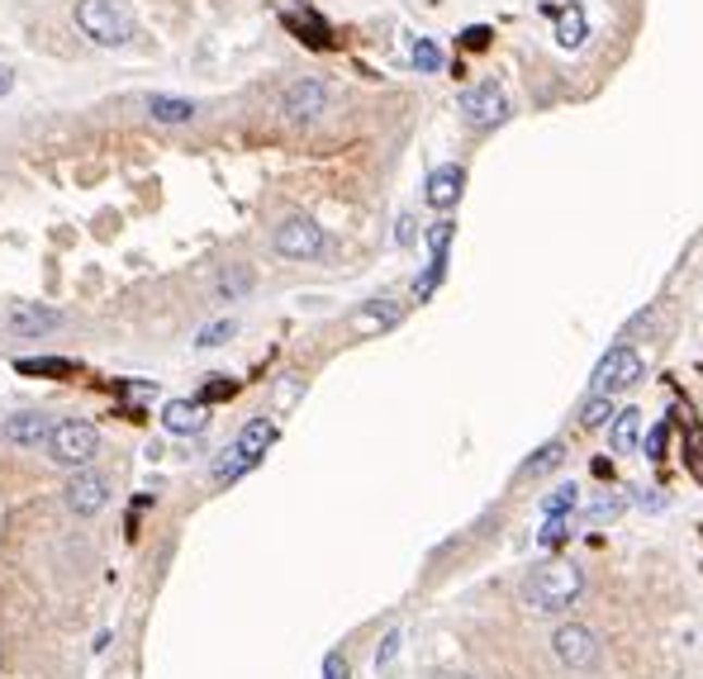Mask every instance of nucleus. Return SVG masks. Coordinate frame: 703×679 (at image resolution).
<instances>
[{
  "label": "nucleus",
  "mask_w": 703,
  "mask_h": 679,
  "mask_svg": "<svg viewBox=\"0 0 703 679\" xmlns=\"http://www.w3.org/2000/svg\"><path fill=\"white\" fill-rule=\"evenodd\" d=\"M552 656L566 665V670H576V675H590L604 665V637L594 632V627H584V622H562L552 632Z\"/></svg>",
  "instance_id": "obj_4"
},
{
  "label": "nucleus",
  "mask_w": 703,
  "mask_h": 679,
  "mask_svg": "<svg viewBox=\"0 0 703 679\" xmlns=\"http://www.w3.org/2000/svg\"><path fill=\"white\" fill-rule=\"evenodd\" d=\"M271 442H276V423H271L267 413H257V418H247V423H243V433H238V442H233V447H238L247 461L257 466V461L267 456Z\"/></svg>",
  "instance_id": "obj_14"
},
{
  "label": "nucleus",
  "mask_w": 703,
  "mask_h": 679,
  "mask_svg": "<svg viewBox=\"0 0 703 679\" xmlns=\"http://www.w3.org/2000/svg\"><path fill=\"white\" fill-rule=\"evenodd\" d=\"M395 656H399V627H390L385 642H381V651H375V670L390 675V665H395Z\"/></svg>",
  "instance_id": "obj_30"
},
{
  "label": "nucleus",
  "mask_w": 703,
  "mask_h": 679,
  "mask_svg": "<svg viewBox=\"0 0 703 679\" xmlns=\"http://www.w3.org/2000/svg\"><path fill=\"white\" fill-rule=\"evenodd\" d=\"M252 285H257V271H252V267H229L224 276L214 281V295L224 299V305H238V299L252 291Z\"/></svg>",
  "instance_id": "obj_20"
},
{
  "label": "nucleus",
  "mask_w": 703,
  "mask_h": 679,
  "mask_svg": "<svg viewBox=\"0 0 703 679\" xmlns=\"http://www.w3.org/2000/svg\"><path fill=\"white\" fill-rule=\"evenodd\" d=\"M247 470H252V461H247L238 447H224L219 452V461H214V485H233V480H243Z\"/></svg>",
  "instance_id": "obj_24"
},
{
  "label": "nucleus",
  "mask_w": 703,
  "mask_h": 679,
  "mask_svg": "<svg viewBox=\"0 0 703 679\" xmlns=\"http://www.w3.org/2000/svg\"><path fill=\"white\" fill-rule=\"evenodd\" d=\"M53 423H58L53 413H38V409H24V413H10L5 423H0V437H5L10 447L38 452V447H48V433H53Z\"/></svg>",
  "instance_id": "obj_10"
},
{
  "label": "nucleus",
  "mask_w": 703,
  "mask_h": 679,
  "mask_svg": "<svg viewBox=\"0 0 703 679\" xmlns=\"http://www.w3.org/2000/svg\"><path fill=\"white\" fill-rule=\"evenodd\" d=\"M53 329H62V313H58V309H38V305H29V309H15V313H10V333H15V337H44V333H53Z\"/></svg>",
  "instance_id": "obj_15"
},
{
  "label": "nucleus",
  "mask_w": 703,
  "mask_h": 679,
  "mask_svg": "<svg viewBox=\"0 0 703 679\" xmlns=\"http://www.w3.org/2000/svg\"><path fill=\"white\" fill-rule=\"evenodd\" d=\"M556 38H562V48H570V52L590 38V20H584L580 0H566V5L556 10Z\"/></svg>",
  "instance_id": "obj_17"
},
{
  "label": "nucleus",
  "mask_w": 703,
  "mask_h": 679,
  "mask_svg": "<svg viewBox=\"0 0 703 679\" xmlns=\"http://www.w3.org/2000/svg\"><path fill=\"white\" fill-rule=\"evenodd\" d=\"M637 442H642V413H637V409H618L614 423H608V447H614V456H632Z\"/></svg>",
  "instance_id": "obj_16"
},
{
  "label": "nucleus",
  "mask_w": 703,
  "mask_h": 679,
  "mask_svg": "<svg viewBox=\"0 0 703 679\" xmlns=\"http://www.w3.org/2000/svg\"><path fill=\"white\" fill-rule=\"evenodd\" d=\"M570 538V514H546L542 522V546H556V542H566Z\"/></svg>",
  "instance_id": "obj_29"
},
{
  "label": "nucleus",
  "mask_w": 703,
  "mask_h": 679,
  "mask_svg": "<svg viewBox=\"0 0 703 679\" xmlns=\"http://www.w3.org/2000/svg\"><path fill=\"white\" fill-rule=\"evenodd\" d=\"M323 679H351V665L343 651H329V656H323Z\"/></svg>",
  "instance_id": "obj_33"
},
{
  "label": "nucleus",
  "mask_w": 703,
  "mask_h": 679,
  "mask_svg": "<svg viewBox=\"0 0 703 679\" xmlns=\"http://www.w3.org/2000/svg\"><path fill=\"white\" fill-rule=\"evenodd\" d=\"M15 371L20 375H76V361L72 357H24V361H15Z\"/></svg>",
  "instance_id": "obj_23"
},
{
  "label": "nucleus",
  "mask_w": 703,
  "mask_h": 679,
  "mask_svg": "<svg viewBox=\"0 0 703 679\" xmlns=\"http://www.w3.org/2000/svg\"><path fill=\"white\" fill-rule=\"evenodd\" d=\"M76 24L106 48H120L134 38V10H128V0H76Z\"/></svg>",
  "instance_id": "obj_2"
},
{
  "label": "nucleus",
  "mask_w": 703,
  "mask_h": 679,
  "mask_svg": "<svg viewBox=\"0 0 703 679\" xmlns=\"http://www.w3.org/2000/svg\"><path fill=\"white\" fill-rule=\"evenodd\" d=\"M233 390H238V385H233V381H229V375H210V381H205V390H200V404H214V399H229V395H233Z\"/></svg>",
  "instance_id": "obj_31"
},
{
  "label": "nucleus",
  "mask_w": 703,
  "mask_h": 679,
  "mask_svg": "<svg viewBox=\"0 0 703 679\" xmlns=\"http://www.w3.org/2000/svg\"><path fill=\"white\" fill-rule=\"evenodd\" d=\"M576 504H580V490H576V485H556L552 494H546L542 508H546V514H570Z\"/></svg>",
  "instance_id": "obj_28"
},
{
  "label": "nucleus",
  "mask_w": 703,
  "mask_h": 679,
  "mask_svg": "<svg viewBox=\"0 0 703 679\" xmlns=\"http://www.w3.org/2000/svg\"><path fill=\"white\" fill-rule=\"evenodd\" d=\"M562 461H566V442H562V437H552V442H542V447L532 452L523 466H518V480H542L546 470H556Z\"/></svg>",
  "instance_id": "obj_18"
},
{
  "label": "nucleus",
  "mask_w": 703,
  "mask_h": 679,
  "mask_svg": "<svg viewBox=\"0 0 703 679\" xmlns=\"http://www.w3.org/2000/svg\"><path fill=\"white\" fill-rule=\"evenodd\" d=\"M271 247L285 261H319L329 252V233H323L309 214H285L276 229H271Z\"/></svg>",
  "instance_id": "obj_6"
},
{
  "label": "nucleus",
  "mask_w": 703,
  "mask_h": 679,
  "mask_svg": "<svg viewBox=\"0 0 703 679\" xmlns=\"http://www.w3.org/2000/svg\"><path fill=\"white\" fill-rule=\"evenodd\" d=\"M148 114L158 124H190L195 114H200V104H195V100H176V96H148Z\"/></svg>",
  "instance_id": "obj_19"
},
{
  "label": "nucleus",
  "mask_w": 703,
  "mask_h": 679,
  "mask_svg": "<svg viewBox=\"0 0 703 679\" xmlns=\"http://www.w3.org/2000/svg\"><path fill=\"white\" fill-rule=\"evenodd\" d=\"M5 90H10V72H0V96H5Z\"/></svg>",
  "instance_id": "obj_37"
},
{
  "label": "nucleus",
  "mask_w": 703,
  "mask_h": 679,
  "mask_svg": "<svg viewBox=\"0 0 703 679\" xmlns=\"http://www.w3.org/2000/svg\"><path fill=\"white\" fill-rule=\"evenodd\" d=\"M433 679H476V675H466V670H437Z\"/></svg>",
  "instance_id": "obj_36"
},
{
  "label": "nucleus",
  "mask_w": 703,
  "mask_h": 679,
  "mask_svg": "<svg viewBox=\"0 0 703 679\" xmlns=\"http://www.w3.org/2000/svg\"><path fill=\"white\" fill-rule=\"evenodd\" d=\"M62 504H67L76 518H96L100 508L110 504V476H100V470H90V466L72 470V480L62 485Z\"/></svg>",
  "instance_id": "obj_8"
},
{
  "label": "nucleus",
  "mask_w": 703,
  "mask_h": 679,
  "mask_svg": "<svg viewBox=\"0 0 703 679\" xmlns=\"http://www.w3.org/2000/svg\"><path fill=\"white\" fill-rule=\"evenodd\" d=\"M96 452H100V433H96V423H86V418H58L53 433H48V461L53 466L82 470V466H90Z\"/></svg>",
  "instance_id": "obj_3"
},
{
  "label": "nucleus",
  "mask_w": 703,
  "mask_h": 679,
  "mask_svg": "<svg viewBox=\"0 0 703 679\" xmlns=\"http://www.w3.org/2000/svg\"><path fill=\"white\" fill-rule=\"evenodd\" d=\"M395 243H399V247H409V243H414V219H409V214L399 219V229H395Z\"/></svg>",
  "instance_id": "obj_34"
},
{
  "label": "nucleus",
  "mask_w": 703,
  "mask_h": 679,
  "mask_svg": "<svg viewBox=\"0 0 703 679\" xmlns=\"http://www.w3.org/2000/svg\"><path fill=\"white\" fill-rule=\"evenodd\" d=\"M614 413H618V404L608 399V395H590L580 404V413H576V423L584 428V433H594V428H604V423H614Z\"/></svg>",
  "instance_id": "obj_21"
},
{
  "label": "nucleus",
  "mask_w": 703,
  "mask_h": 679,
  "mask_svg": "<svg viewBox=\"0 0 703 679\" xmlns=\"http://www.w3.org/2000/svg\"><path fill=\"white\" fill-rule=\"evenodd\" d=\"M642 351L628 347V343H618V347H608L604 357H599V366L590 371V395H622V390H632L637 381H642Z\"/></svg>",
  "instance_id": "obj_5"
},
{
  "label": "nucleus",
  "mask_w": 703,
  "mask_h": 679,
  "mask_svg": "<svg viewBox=\"0 0 703 679\" xmlns=\"http://www.w3.org/2000/svg\"><path fill=\"white\" fill-rule=\"evenodd\" d=\"M329 100H333L329 82H319V76H295V82L281 90V114L291 124H314L319 114L329 110Z\"/></svg>",
  "instance_id": "obj_7"
},
{
  "label": "nucleus",
  "mask_w": 703,
  "mask_h": 679,
  "mask_svg": "<svg viewBox=\"0 0 703 679\" xmlns=\"http://www.w3.org/2000/svg\"><path fill=\"white\" fill-rule=\"evenodd\" d=\"M518 598L532 613H566L584 598V570L570 566V560H542V566H532L523 575Z\"/></svg>",
  "instance_id": "obj_1"
},
{
  "label": "nucleus",
  "mask_w": 703,
  "mask_h": 679,
  "mask_svg": "<svg viewBox=\"0 0 703 679\" xmlns=\"http://www.w3.org/2000/svg\"><path fill=\"white\" fill-rule=\"evenodd\" d=\"M461 190H466V166H457V162L437 166V172L428 176V205L442 209V214H447V209H457Z\"/></svg>",
  "instance_id": "obj_13"
},
{
  "label": "nucleus",
  "mask_w": 703,
  "mask_h": 679,
  "mask_svg": "<svg viewBox=\"0 0 703 679\" xmlns=\"http://www.w3.org/2000/svg\"><path fill=\"white\" fill-rule=\"evenodd\" d=\"M233 333H238V319H214V323H205V329H200L195 347H205V351H210V347H224Z\"/></svg>",
  "instance_id": "obj_25"
},
{
  "label": "nucleus",
  "mask_w": 703,
  "mask_h": 679,
  "mask_svg": "<svg viewBox=\"0 0 703 679\" xmlns=\"http://www.w3.org/2000/svg\"><path fill=\"white\" fill-rule=\"evenodd\" d=\"M399 319H405V305H395V299H371V305H361L347 323H351V333L371 337V333H390Z\"/></svg>",
  "instance_id": "obj_12"
},
{
  "label": "nucleus",
  "mask_w": 703,
  "mask_h": 679,
  "mask_svg": "<svg viewBox=\"0 0 703 679\" xmlns=\"http://www.w3.org/2000/svg\"><path fill=\"white\" fill-rule=\"evenodd\" d=\"M666 447H670V423H656L651 433L642 437V452L651 456V461H666Z\"/></svg>",
  "instance_id": "obj_27"
},
{
  "label": "nucleus",
  "mask_w": 703,
  "mask_h": 679,
  "mask_svg": "<svg viewBox=\"0 0 703 679\" xmlns=\"http://www.w3.org/2000/svg\"><path fill=\"white\" fill-rule=\"evenodd\" d=\"M485 38H490V29H471V34H466V44H471V48H485Z\"/></svg>",
  "instance_id": "obj_35"
},
{
  "label": "nucleus",
  "mask_w": 703,
  "mask_h": 679,
  "mask_svg": "<svg viewBox=\"0 0 703 679\" xmlns=\"http://www.w3.org/2000/svg\"><path fill=\"white\" fill-rule=\"evenodd\" d=\"M452 233H457V224H452V219H437L433 233H428V247H433V252H447V247H452Z\"/></svg>",
  "instance_id": "obj_32"
},
{
  "label": "nucleus",
  "mask_w": 703,
  "mask_h": 679,
  "mask_svg": "<svg viewBox=\"0 0 703 679\" xmlns=\"http://www.w3.org/2000/svg\"><path fill=\"white\" fill-rule=\"evenodd\" d=\"M414 67L419 72H442V48L433 44V38H419V44H414Z\"/></svg>",
  "instance_id": "obj_26"
},
{
  "label": "nucleus",
  "mask_w": 703,
  "mask_h": 679,
  "mask_svg": "<svg viewBox=\"0 0 703 679\" xmlns=\"http://www.w3.org/2000/svg\"><path fill=\"white\" fill-rule=\"evenodd\" d=\"M622 508H628V494H618V490H604V494H594L590 504H584V522H614Z\"/></svg>",
  "instance_id": "obj_22"
},
{
  "label": "nucleus",
  "mask_w": 703,
  "mask_h": 679,
  "mask_svg": "<svg viewBox=\"0 0 703 679\" xmlns=\"http://www.w3.org/2000/svg\"><path fill=\"white\" fill-rule=\"evenodd\" d=\"M162 423H166V433H176V437H195L210 428V409H205L200 399H166Z\"/></svg>",
  "instance_id": "obj_11"
},
{
  "label": "nucleus",
  "mask_w": 703,
  "mask_h": 679,
  "mask_svg": "<svg viewBox=\"0 0 703 679\" xmlns=\"http://www.w3.org/2000/svg\"><path fill=\"white\" fill-rule=\"evenodd\" d=\"M461 114L471 128H494V124L509 120V96H504L499 82H480L461 96Z\"/></svg>",
  "instance_id": "obj_9"
}]
</instances>
